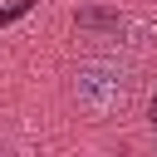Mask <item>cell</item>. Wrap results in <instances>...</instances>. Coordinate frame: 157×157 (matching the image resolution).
Segmentation results:
<instances>
[{"mask_svg":"<svg viewBox=\"0 0 157 157\" xmlns=\"http://www.w3.org/2000/svg\"><path fill=\"white\" fill-rule=\"evenodd\" d=\"M147 123H152V132H157V93H152V103H147Z\"/></svg>","mask_w":157,"mask_h":157,"instance_id":"cell-4","label":"cell"},{"mask_svg":"<svg viewBox=\"0 0 157 157\" xmlns=\"http://www.w3.org/2000/svg\"><path fill=\"white\" fill-rule=\"evenodd\" d=\"M74 25L88 29V34H118V29H123V15H118V10H78Z\"/></svg>","mask_w":157,"mask_h":157,"instance_id":"cell-2","label":"cell"},{"mask_svg":"<svg viewBox=\"0 0 157 157\" xmlns=\"http://www.w3.org/2000/svg\"><path fill=\"white\" fill-rule=\"evenodd\" d=\"M74 93H78L83 108L108 113V108H118L128 98V69L123 64H83L74 74Z\"/></svg>","mask_w":157,"mask_h":157,"instance_id":"cell-1","label":"cell"},{"mask_svg":"<svg viewBox=\"0 0 157 157\" xmlns=\"http://www.w3.org/2000/svg\"><path fill=\"white\" fill-rule=\"evenodd\" d=\"M29 5H34V0H15V5H5V10H0V25H15V20L29 10Z\"/></svg>","mask_w":157,"mask_h":157,"instance_id":"cell-3","label":"cell"}]
</instances>
